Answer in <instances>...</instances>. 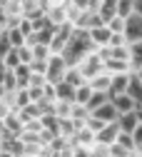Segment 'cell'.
Here are the masks:
<instances>
[{
  "instance_id": "6da1fadb",
  "label": "cell",
  "mask_w": 142,
  "mask_h": 157,
  "mask_svg": "<svg viewBox=\"0 0 142 157\" xmlns=\"http://www.w3.org/2000/svg\"><path fill=\"white\" fill-rule=\"evenodd\" d=\"M90 52H95V45L90 43V35L83 30H72L70 43L63 50V60L67 63V67H77L83 63V57H87Z\"/></svg>"
},
{
  "instance_id": "7a4b0ae2",
  "label": "cell",
  "mask_w": 142,
  "mask_h": 157,
  "mask_svg": "<svg viewBox=\"0 0 142 157\" xmlns=\"http://www.w3.org/2000/svg\"><path fill=\"white\" fill-rule=\"evenodd\" d=\"M77 72L85 77V82H90L92 77H97V75H102L105 72V60L97 55V50L95 52H90L87 57H83V63L77 65Z\"/></svg>"
},
{
  "instance_id": "3957f363",
  "label": "cell",
  "mask_w": 142,
  "mask_h": 157,
  "mask_svg": "<svg viewBox=\"0 0 142 157\" xmlns=\"http://www.w3.org/2000/svg\"><path fill=\"white\" fill-rule=\"evenodd\" d=\"M67 63L63 60V55H52L50 60H48V72H45V80H48V85H60L65 80V75H67Z\"/></svg>"
},
{
  "instance_id": "277c9868",
  "label": "cell",
  "mask_w": 142,
  "mask_h": 157,
  "mask_svg": "<svg viewBox=\"0 0 142 157\" xmlns=\"http://www.w3.org/2000/svg\"><path fill=\"white\" fill-rule=\"evenodd\" d=\"M45 20L52 28H63L67 25V15H65V0H57V3H45Z\"/></svg>"
},
{
  "instance_id": "5b68a950",
  "label": "cell",
  "mask_w": 142,
  "mask_h": 157,
  "mask_svg": "<svg viewBox=\"0 0 142 157\" xmlns=\"http://www.w3.org/2000/svg\"><path fill=\"white\" fill-rule=\"evenodd\" d=\"M125 40L130 45H135V43L142 40V17L140 15H130L125 20Z\"/></svg>"
},
{
  "instance_id": "8992f818",
  "label": "cell",
  "mask_w": 142,
  "mask_h": 157,
  "mask_svg": "<svg viewBox=\"0 0 142 157\" xmlns=\"http://www.w3.org/2000/svg\"><path fill=\"white\" fill-rule=\"evenodd\" d=\"M87 35H90V43L95 45V50L107 48V45H110V40H112V33H110V28H107V25H100V28L90 30Z\"/></svg>"
},
{
  "instance_id": "52a82bcc",
  "label": "cell",
  "mask_w": 142,
  "mask_h": 157,
  "mask_svg": "<svg viewBox=\"0 0 142 157\" xmlns=\"http://www.w3.org/2000/svg\"><path fill=\"white\" fill-rule=\"evenodd\" d=\"M117 137H120V127H117V122H110V125H105L102 130L97 132V145L112 147L117 142Z\"/></svg>"
},
{
  "instance_id": "ba28073f",
  "label": "cell",
  "mask_w": 142,
  "mask_h": 157,
  "mask_svg": "<svg viewBox=\"0 0 142 157\" xmlns=\"http://www.w3.org/2000/svg\"><path fill=\"white\" fill-rule=\"evenodd\" d=\"M110 102H112V107L117 110V115H130V112H135V110H137L135 100H132V97H127V95L110 97Z\"/></svg>"
},
{
  "instance_id": "9c48e42d",
  "label": "cell",
  "mask_w": 142,
  "mask_h": 157,
  "mask_svg": "<svg viewBox=\"0 0 142 157\" xmlns=\"http://www.w3.org/2000/svg\"><path fill=\"white\" fill-rule=\"evenodd\" d=\"M137 125H140L137 110L130 112V115H120V117H117V127H120V132H122V135H132V132L137 130Z\"/></svg>"
},
{
  "instance_id": "30bf717a",
  "label": "cell",
  "mask_w": 142,
  "mask_h": 157,
  "mask_svg": "<svg viewBox=\"0 0 142 157\" xmlns=\"http://www.w3.org/2000/svg\"><path fill=\"white\" fill-rule=\"evenodd\" d=\"M97 15H100V20H102L105 25L110 20H115V17H117V0H100Z\"/></svg>"
},
{
  "instance_id": "8fae6325",
  "label": "cell",
  "mask_w": 142,
  "mask_h": 157,
  "mask_svg": "<svg viewBox=\"0 0 142 157\" xmlns=\"http://www.w3.org/2000/svg\"><path fill=\"white\" fill-rule=\"evenodd\" d=\"M87 85L92 87V92H102V95H107V97H110V85H112V75L102 72V75L92 77V80H90Z\"/></svg>"
},
{
  "instance_id": "7c38bea8",
  "label": "cell",
  "mask_w": 142,
  "mask_h": 157,
  "mask_svg": "<svg viewBox=\"0 0 142 157\" xmlns=\"http://www.w3.org/2000/svg\"><path fill=\"white\" fill-rule=\"evenodd\" d=\"M92 117H95V120H100V122H105V125H110V122H117L120 115H117V110L112 107V102H105L100 110L92 112Z\"/></svg>"
},
{
  "instance_id": "4fadbf2b",
  "label": "cell",
  "mask_w": 142,
  "mask_h": 157,
  "mask_svg": "<svg viewBox=\"0 0 142 157\" xmlns=\"http://www.w3.org/2000/svg\"><path fill=\"white\" fill-rule=\"evenodd\" d=\"M125 95H127V97H132L137 107H142V82H140L137 72H132V75H130V85H127V92H125Z\"/></svg>"
},
{
  "instance_id": "5bb4252c",
  "label": "cell",
  "mask_w": 142,
  "mask_h": 157,
  "mask_svg": "<svg viewBox=\"0 0 142 157\" xmlns=\"http://www.w3.org/2000/svg\"><path fill=\"white\" fill-rule=\"evenodd\" d=\"M15 82H17V90H28L30 87V80H33V70L28 67V65H20L15 72Z\"/></svg>"
},
{
  "instance_id": "9a60e30c",
  "label": "cell",
  "mask_w": 142,
  "mask_h": 157,
  "mask_svg": "<svg viewBox=\"0 0 142 157\" xmlns=\"http://www.w3.org/2000/svg\"><path fill=\"white\" fill-rule=\"evenodd\" d=\"M75 112V102H67V100H57L55 102V117L57 120H70Z\"/></svg>"
},
{
  "instance_id": "2e32d148",
  "label": "cell",
  "mask_w": 142,
  "mask_h": 157,
  "mask_svg": "<svg viewBox=\"0 0 142 157\" xmlns=\"http://www.w3.org/2000/svg\"><path fill=\"white\" fill-rule=\"evenodd\" d=\"M5 37H8V43H10L13 48H23V45L28 43L25 33L20 30V28H10V30H5Z\"/></svg>"
},
{
  "instance_id": "e0dca14e",
  "label": "cell",
  "mask_w": 142,
  "mask_h": 157,
  "mask_svg": "<svg viewBox=\"0 0 142 157\" xmlns=\"http://www.w3.org/2000/svg\"><path fill=\"white\" fill-rule=\"evenodd\" d=\"M90 97H92V87H90L87 82H85V85H80V87L75 90V105H77V107H87Z\"/></svg>"
},
{
  "instance_id": "ac0fdd59",
  "label": "cell",
  "mask_w": 142,
  "mask_h": 157,
  "mask_svg": "<svg viewBox=\"0 0 142 157\" xmlns=\"http://www.w3.org/2000/svg\"><path fill=\"white\" fill-rule=\"evenodd\" d=\"M130 65H132V72L142 70V40L130 45Z\"/></svg>"
},
{
  "instance_id": "d6986e66",
  "label": "cell",
  "mask_w": 142,
  "mask_h": 157,
  "mask_svg": "<svg viewBox=\"0 0 142 157\" xmlns=\"http://www.w3.org/2000/svg\"><path fill=\"white\" fill-rule=\"evenodd\" d=\"M130 15H135V0H117V17L127 20Z\"/></svg>"
},
{
  "instance_id": "ffe728a7",
  "label": "cell",
  "mask_w": 142,
  "mask_h": 157,
  "mask_svg": "<svg viewBox=\"0 0 142 157\" xmlns=\"http://www.w3.org/2000/svg\"><path fill=\"white\" fill-rule=\"evenodd\" d=\"M33 57H35V63H48L52 57L50 45H33Z\"/></svg>"
},
{
  "instance_id": "44dd1931",
  "label": "cell",
  "mask_w": 142,
  "mask_h": 157,
  "mask_svg": "<svg viewBox=\"0 0 142 157\" xmlns=\"http://www.w3.org/2000/svg\"><path fill=\"white\" fill-rule=\"evenodd\" d=\"M105 102H110V97L107 95H102V92H92V97H90V102H87V112L92 115L95 110H100Z\"/></svg>"
},
{
  "instance_id": "7402d4cb",
  "label": "cell",
  "mask_w": 142,
  "mask_h": 157,
  "mask_svg": "<svg viewBox=\"0 0 142 157\" xmlns=\"http://www.w3.org/2000/svg\"><path fill=\"white\" fill-rule=\"evenodd\" d=\"M63 82H67V85H72V87L77 90L80 85H85V77H83V75H80V72H77V67H70V70H67V75H65V80H63Z\"/></svg>"
},
{
  "instance_id": "603a6c76",
  "label": "cell",
  "mask_w": 142,
  "mask_h": 157,
  "mask_svg": "<svg viewBox=\"0 0 142 157\" xmlns=\"http://www.w3.org/2000/svg\"><path fill=\"white\" fill-rule=\"evenodd\" d=\"M117 145L125 147L127 152H135V150H137V145H135V140H132V135H122V132H120V137H117Z\"/></svg>"
},
{
  "instance_id": "cb8c5ba5",
  "label": "cell",
  "mask_w": 142,
  "mask_h": 157,
  "mask_svg": "<svg viewBox=\"0 0 142 157\" xmlns=\"http://www.w3.org/2000/svg\"><path fill=\"white\" fill-rule=\"evenodd\" d=\"M107 28H110L112 35H125V20H122V17H115V20H110Z\"/></svg>"
},
{
  "instance_id": "d4e9b609",
  "label": "cell",
  "mask_w": 142,
  "mask_h": 157,
  "mask_svg": "<svg viewBox=\"0 0 142 157\" xmlns=\"http://www.w3.org/2000/svg\"><path fill=\"white\" fill-rule=\"evenodd\" d=\"M132 140H135V145H137V147H142V122H140V125H137V130L132 132Z\"/></svg>"
},
{
  "instance_id": "484cf974",
  "label": "cell",
  "mask_w": 142,
  "mask_h": 157,
  "mask_svg": "<svg viewBox=\"0 0 142 157\" xmlns=\"http://www.w3.org/2000/svg\"><path fill=\"white\" fill-rule=\"evenodd\" d=\"M135 15L142 17V0H135Z\"/></svg>"
},
{
  "instance_id": "4316f807",
  "label": "cell",
  "mask_w": 142,
  "mask_h": 157,
  "mask_svg": "<svg viewBox=\"0 0 142 157\" xmlns=\"http://www.w3.org/2000/svg\"><path fill=\"white\" fill-rule=\"evenodd\" d=\"M5 72H8V70H5L3 65H0V85H3V77H5Z\"/></svg>"
},
{
  "instance_id": "83f0119b",
  "label": "cell",
  "mask_w": 142,
  "mask_h": 157,
  "mask_svg": "<svg viewBox=\"0 0 142 157\" xmlns=\"http://www.w3.org/2000/svg\"><path fill=\"white\" fill-rule=\"evenodd\" d=\"M137 117H140V122H142V107H137Z\"/></svg>"
},
{
  "instance_id": "f1b7e54d",
  "label": "cell",
  "mask_w": 142,
  "mask_h": 157,
  "mask_svg": "<svg viewBox=\"0 0 142 157\" xmlns=\"http://www.w3.org/2000/svg\"><path fill=\"white\" fill-rule=\"evenodd\" d=\"M130 157H142V152H137V150H135V155H130Z\"/></svg>"
},
{
  "instance_id": "f546056e",
  "label": "cell",
  "mask_w": 142,
  "mask_h": 157,
  "mask_svg": "<svg viewBox=\"0 0 142 157\" xmlns=\"http://www.w3.org/2000/svg\"><path fill=\"white\" fill-rule=\"evenodd\" d=\"M137 77H140V82H142V70H137Z\"/></svg>"
},
{
  "instance_id": "4dcf8cb0",
  "label": "cell",
  "mask_w": 142,
  "mask_h": 157,
  "mask_svg": "<svg viewBox=\"0 0 142 157\" xmlns=\"http://www.w3.org/2000/svg\"><path fill=\"white\" fill-rule=\"evenodd\" d=\"M137 152H142V147H137Z\"/></svg>"
}]
</instances>
